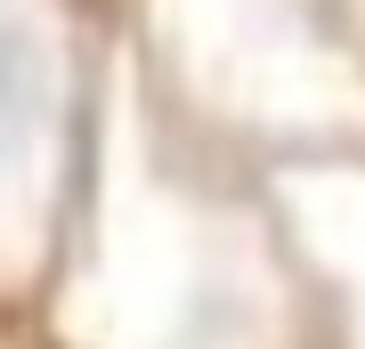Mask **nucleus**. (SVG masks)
<instances>
[{"mask_svg":"<svg viewBox=\"0 0 365 349\" xmlns=\"http://www.w3.org/2000/svg\"><path fill=\"white\" fill-rule=\"evenodd\" d=\"M33 106H41V57H33L25 25H0V171H9V155L25 146Z\"/></svg>","mask_w":365,"mask_h":349,"instance_id":"obj_1","label":"nucleus"}]
</instances>
